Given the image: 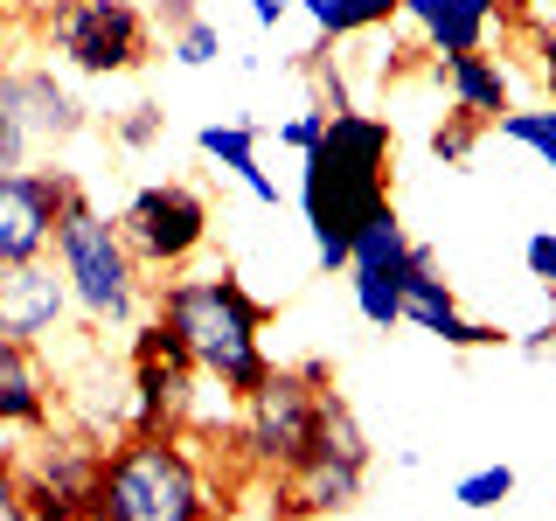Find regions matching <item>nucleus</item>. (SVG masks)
<instances>
[{"label":"nucleus","mask_w":556,"mask_h":521,"mask_svg":"<svg viewBox=\"0 0 556 521\" xmlns=\"http://www.w3.org/2000/svg\"><path fill=\"white\" fill-rule=\"evenodd\" d=\"M390 153H396L390 126L376 112H348V104L327 118L320 147L300 153V208L320 271H348L355 230L390 202Z\"/></svg>","instance_id":"f257e3e1"},{"label":"nucleus","mask_w":556,"mask_h":521,"mask_svg":"<svg viewBox=\"0 0 556 521\" xmlns=\"http://www.w3.org/2000/svg\"><path fill=\"white\" fill-rule=\"evenodd\" d=\"M153 313L188 341V361L195 376L223 382L230 396H251L257 382L271 376L265 361V320L271 306L243 292V278L223 265V271H202V278H167Z\"/></svg>","instance_id":"f03ea898"},{"label":"nucleus","mask_w":556,"mask_h":521,"mask_svg":"<svg viewBox=\"0 0 556 521\" xmlns=\"http://www.w3.org/2000/svg\"><path fill=\"white\" fill-rule=\"evenodd\" d=\"M223 508L230 500L208 494L181 431H126L112 452H98L91 521H216Z\"/></svg>","instance_id":"7ed1b4c3"},{"label":"nucleus","mask_w":556,"mask_h":521,"mask_svg":"<svg viewBox=\"0 0 556 521\" xmlns=\"http://www.w3.org/2000/svg\"><path fill=\"white\" fill-rule=\"evenodd\" d=\"M49 257H56V271L70 285V306H77L91 327H132L139 320V306H147V271L132 265L126 237H118V216L91 208L84 188L70 195Z\"/></svg>","instance_id":"20e7f679"},{"label":"nucleus","mask_w":556,"mask_h":521,"mask_svg":"<svg viewBox=\"0 0 556 521\" xmlns=\"http://www.w3.org/2000/svg\"><path fill=\"white\" fill-rule=\"evenodd\" d=\"M334 390L327 361H300V369H271L243 396V424H237V445L257 473H278L286 480L292 466L313 452V431H320V404Z\"/></svg>","instance_id":"39448f33"},{"label":"nucleus","mask_w":556,"mask_h":521,"mask_svg":"<svg viewBox=\"0 0 556 521\" xmlns=\"http://www.w3.org/2000/svg\"><path fill=\"white\" fill-rule=\"evenodd\" d=\"M369 486V439H362L355 410H348L341 390H327L320 404V431H313V452L278 480V500L271 514L278 521H313V514H341L362 500Z\"/></svg>","instance_id":"423d86ee"},{"label":"nucleus","mask_w":556,"mask_h":521,"mask_svg":"<svg viewBox=\"0 0 556 521\" xmlns=\"http://www.w3.org/2000/svg\"><path fill=\"white\" fill-rule=\"evenodd\" d=\"M49 56L84 77H132L153 49V28L132 0H49L42 14Z\"/></svg>","instance_id":"0eeeda50"},{"label":"nucleus","mask_w":556,"mask_h":521,"mask_svg":"<svg viewBox=\"0 0 556 521\" xmlns=\"http://www.w3.org/2000/svg\"><path fill=\"white\" fill-rule=\"evenodd\" d=\"M208 195L195 181H147L139 195L118 208V237H126L139 271H181L202 257L208 243Z\"/></svg>","instance_id":"6e6552de"},{"label":"nucleus","mask_w":556,"mask_h":521,"mask_svg":"<svg viewBox=\"0 0 556 521\" xmlns=\"http://www.w3.org/2000/svg\"><path fill=\"white\" fill-rule=\"evenodd\" d=\"M70 195H77V174L70 167H14V174H0V265L49 257Z\"/></svg>","instance_id":"1a4fd4ad"},{"label":"nucleus","mask_w":556,"mask_h":521,"mask_svg":"<svg viewBox=\"0 0 556 521\" xmlns=\"http://www.w3.org/2000/svg\"><path fill=\"white\" fill-rule=\"evenodd\" d=\"M91 480H98L91 445L42 439V452L22 459V514L28 521H91Z\"/></svg>","instance_id":"9d476101"},{"label":"nucleus","mask_w":556,"mask_h":521,"mask_svg":"<svg viewBox=\"0 0 556 521\" xmlns=\"http://www.w3.org/2000/svg\"><path fill=\"white\" fill-rule=\"evenodd\" d=\"M404 320L425 327V334L445 341V347H501V341H508L501 327L466 320V313H459V292H452V278L439 271L431 243H417V251H410V271H404Z\"/></svg>","instance_id":"9b49d317"},{"label":"nucleus","mask_w":556,"mask_h":521,"mask_svg":"<svg viewBox=\"0 0 556 521\" xmlns=\"http://www.w3.org/2000/svg\"><path fill=\"white\" fill-rule=\"evenodd\" d=\"M70 285L56 271V257H28V265H0V334L8 341H49L70 320Z\"/></svg>","instance_id":"f8f14e48"},{"label":"nucleus","mask_w":556,"mask_h":521,"mask_svg":"<svg viewBox=\"0 0 556 521\" xmlns=\"http://www.w3.org/2000/svg\"><path fill=\"white\" fill-rule=\"evenodd\" d=\"M188 396H195V361L132 355V410H126V431H181Z\"/></svg>","instance_id":"ddd939ff"},{"label":"nucleus","mask_w":556,"mask_h":521,"mask_svg":"<svg viewBox=\"0 0 556 521\" xmlns=\"http://www.w3.org/2000/svg\"><path fill=\"white\" fill-rule=\"evenodd\" d=\"M49 404H56V382L42 355L0 334V431H49Z\"/></svg>","instance_id":"4468645a"},{"label":"nucleus","mask_w":556,"mask_h":521,"mask_svg":"<svg viewBox=\"0 0 556 521\" xmlns=\"http://www.w3.org/2000/svg\"><path fill=\"white\" fill-rule=\"evenodd\" d=\"M0 84H8L14 112H22V126H28V147H63V139L84 132V104L70 98L49 69H8Z\"/></svg>","instance_id":"2eb2a0df"},{"label":"nucleus","mask_w":556,"mask_h":521,"mask_svg":"<svg viewBox=\"0 0 556 521\" xmlns=\"http://www.w3.org/2000/svg\"><path fill=\"white\" fill-rule=\"evenodd\" d=\"M501 0H404V22L425 35L431 56H473L494 28Z\"/></svg>","instance_id":"dca6fc26"},{"label":"nucleus","mask_w":556,"mask_h":521,"mask_svg":"<svg viewBox=\"0 0 556 521\" xmlns=\"http://www.w3.org/2000/svg\"><path fill=\"white\" fill-rule=\"evenodd\" d=\"M431 77L445 84V98H452V112L459 118H480V126H494L501 112H515L508 104V69H501L494 56H439V69Z\"/></svg>","instance_id":"f3484780"},{"label":"nucleus","mask_w":556,"mask_h":521,"mask_svg":"<svg viewBox=\"0 0 556 521\" xmlns=\"http://www.w3.org/2000/svg\"><path fill=\"white\" fill-rule=\"evenodd\" d=\"M195 147H202L223 174H237L243 195H251L257 208H278V202H286V195H278V181L257 167V126H251V118H208V126L195 132Z\"/></svg>","instance_id":"a211bd4d"},{"label":"nucleus","mask_w":556,"mask_h":521,"mask_svg":"<svg viewBox=\"0 0 556 521\" xmlns=\"http://www.w3.org/2000/svg\"><path fill=\"white\" fill-rule=\"evenodd\" d=\"M404 271H410V265H348L355 313L376 327V334H390V327L404 320Z\"/></svg>","instance_id":"6ab92c4d"},{"label":"nucleus","mask_w":556,"mask_h":521,"mask_svg":"<svg viewBox=\"0 0 556 521\" xmlns=\"http://www.w3.org/2000/svg\"><path fill=\"white\" fill-rule=\"evenodd\" d=\"M300 8H306V22H313L320 42H348V35H362V28L396 22L404 0H300Z\"/></svg>","instance_id":"aec40b11"},{"label":"nucleus","mask_w":556,"mask_h":521,"mask_svg":"<svg viewBox=\"0 0 556 521\" xmlns=\"http://www.w3.org/2000/svg\"><path fill=\"white\" fill-rule=\"evenodd\" d=\"M410 230H404V216H396V202H382L369 223L355 230V257L348 265H410Z\"/></svg>","instance_id":"412c9836"},{"label":"nucleus","mask_w":556,"mask_h":521,"mask_svg":"<svg viewBox=\"0 0 556 521\" xmlns=\"http://www.w3.org/2000/svg\"><path fill=\"white\" fill-rule=\"evenodd\" d=\"M494 132L508 139V147H529L535 161L556 174V104H535V112H501Z\"/></svg>","instance_id":"4be33fe9"},{"label":"nucleus","mask_w":556,"mask_h":521,"mask_svg":"<svg viewBox=\"0 0 556 521\" xmlns=\"http://www.w3.org/2000/svg\"><path fill=\"white\" fill-rule=\"evenodd\" d=\"M508 494H515V466H508V459L480 466V473H466L459 486H452V500H459L466 514H494V508H501Z\"/></svg>","instance_id":"5701e85b"},{"label":"nucleus","mask_w":556,"mask_h":521,"mask_svg":"<svg viewBox=\"0 0 556 521\" xmlns=\"http://www.w3.org/2000/svg\"><path fill=\"white\" fill-rule=\"evenodd\" d=\"M167 56L181 63V69H208V63L223 56V28L195 14V22H181V28H174V49H167Z\"/></svg>","instance_id":"b1692460"},{"label":"nucleus","mask_w":556,"mask_h":521,"mask_svg":"<svg viewBox=\"0 0 556 521\" xmlns=\"http://www.w3.org/2000/svg\"><path fill=\"white\" fill-rule=\"evenodd\" d=\"M14 167H35V147H28V126L14 112L8 84H0V174H14Z\"/></svg>","instance_id":"393cba45"},{"label":"nucleus","mask_w":556,"mask_h":521,"mask_svg":"<svg viewBox=\"0 0 556 521\" xmlns=\"http://www.w3.org/2000/svg\"><path fill=\"white\" fill-rule=\"evenodd\" d=\"M473 139H480V118H459V112H452L445 126L431 132V153H439L445 167H466V161H473Z\"/></svg>","instance_id":"a878e982"},{"label":"nucleus","mask_w":556,"mask_h":521,"mask_svg":"<svg viewBox=\"0 0 556 521\" xmlns=\"http://www.w3.org/2000/svg\"><path fill=\"white\" fill-rule=\"evenodd\" d=\"M167 132V112H161V104H132V112L126 118H118V147H153V139H161Z\"/></svg>","instance_id":"bb28decb"},{"label":"nucleus","mask_w":556,"mask_h":521,"mask_svg":"<svg viewBox=\"0 0 556 521\" xmlns=\"http://www.w3.org/2000/svg\"><path fill=\"white\" fill-rule=\"evenodd\" d=\"M521 265H529L535 285H549V292H556V230H535L529 243H521Z\"/></svg>","instance_id":"cd10ccee"},{"label":"nucleus","mask_w":556,"mask_h":521,"mask_svg":"<svg viewBox=\"0 0 556 521\" xmlns=\"http://www.w3.org/2000/svg\"><path fill=\"white\" fill-rule=\"evenodd\" d=\"M327 118H334V112H320V104H313V112L286 118V126H278V139H286L292 153H313V147H320V132H327Z\"/></svg>","instance_id":"c85d7f7f"},{"label":"nucleus","mask_w":556,"mask_h":521,"mask_svg":"<svg viewBox=\"0 0 556 521\" xmlns=\"http://www.w3.org/2000/svg\"><path fill=\"white\" fill-rule=\"evenodd\" d=\"M0 521H28L22 514V459L0 452Z\"/></svg>","instance_id":"c756f323"},{"label":"nucleus","mask_w":556,"mask_h":521,"mask_svg":"<svg viewBox=\"0 0 556 521\" xmlns=\"http://www.w3.org/2000/svg\"><path fill=\"white\" fill-rule=\"evenodd\" d=\"M286 14H292V0H251V22L257 28H278Z\"/></svg>","instance_id":"7c9ffc66"},{"label":"nucleus","mask_w":556,"mask_h":521,"mask_svg":"<svg viewBox=\"0 0 556 521\" xmlns=\"http://www.w3.org/2000/svg\"><path fill=\"white\" fill-rule=\"evenodd\" d=\"M535 56H543V77H549V91H556V35H535Z\"/></svg>","instance_id":"2f4dec72"}]
</instances>
